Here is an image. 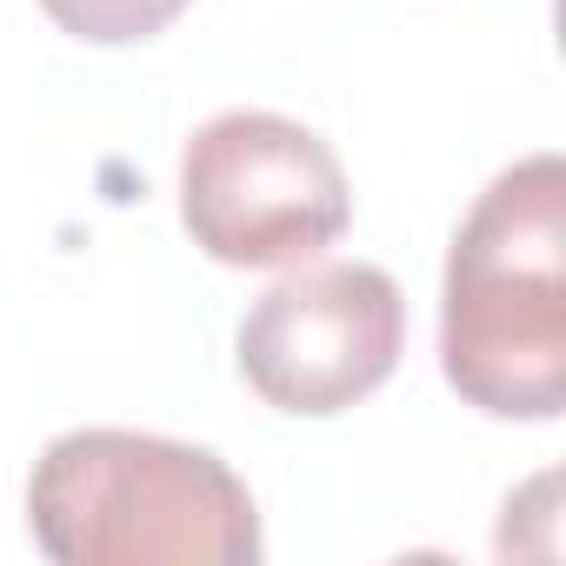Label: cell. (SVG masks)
Wrapping results in <instances>:
<instances>
[{"label":"cell","instance_id":"1","mask_svg":"<svg viewBox=\"0 0 566 566\" xmlns=\"http://www.w3.org/2000/svg\"><path fill=\"white\" fill-rule=\"evenodd\" d=\"M440 374L493 420L566 407V167L526 154L473 200L440 280Z\"/></svg>","mask_w":566,"mask_h":566},{"label":"cell","instance_id":"2","mask_svg":"<svg viewBox=\"0 0 566 566\" xmlns=\"http://www.w3.org/2000/svg\"><path fill=\"white\" fill-rule=\"evenodd\" d=\"M28 526L54 566H253L260 513L213 453L134 427L48 440L28 480Z\"/></svg>","mask_w":566,"mask_h":566},{"label":"cell","instance_id":"3","mask_svg":"<svg viewBox=\"0 0 566 566\" xmlns=\"http://www.w3.org/2000/svg\"><path fill=\"white\" fill-rule=\"evenodd\" d=\"M354 220L340 154L266 107L213 114L180 154V227L220 266H301Z\"/></svg>","mask_w":566,"mask_h":566},{"label":"cell","instance_id":"4","mask_svg":"<svg viewBox=\"0 0 566 566\" xmlns=\"http://www.w3.org/2000/svg\"><path fill=\"white\" fill-rule=\"evenodd\" d=\"M400 347H407V301L394 273L367 260H334L273 280L233 334L240 380L266 407L307 420L347 413L374 387H387Z\"/></svg>","mask_w":566,"mask_h":566},{"label":"cell","instance_id":"5","mask_svg":"<svg viewBox=\"0 0 566 566\" xmlns=\"http://www.w3.org/2000/svg\"><path fill=\"white\" fill-rule=\"evenodd\" d=\"M41 14L74 41L134 48V41H154L167 21H180L187 0H41Z\"/></svg>","mask_w":566,"mask_h":566}]
</instances>
